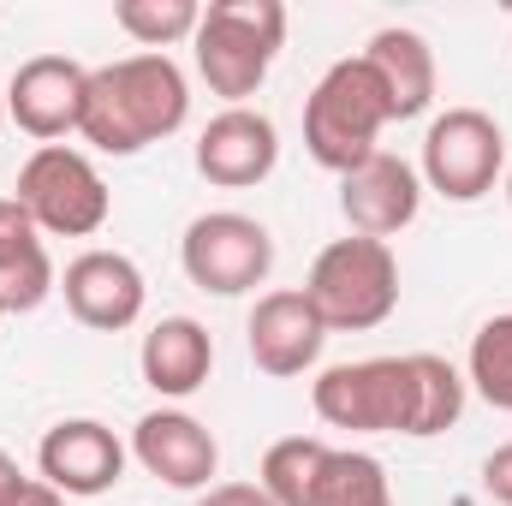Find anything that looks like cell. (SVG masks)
Listing matches in <instances>:
<instances>
[{
    "mask_svg": "<svg viewBox=\"0 0 512 506\" xmlns=\"http://www.w3.org/2000/svg\"><path fill=\"white\" fill-rule=\"evenodd\" d=\"M185 114H191L185 72L167 54H126V60L90 72L78 137L102 155H137V149L173 137L185 126Z\"/></svg>",
    "mask_w": 512,
    "mask_h": 506,
    "instance_id": "6da1fadb",
    "label": "cell"
},
{
    "mask_svg": "<svg viewBox=\"0 0 512 506\" xmlns=\"http://www.w3.org/2000/svg\"><path fill=\"white\" fill-rule=\"evenodd\" d=\"M179 262H185V280L215 292V298H239L256 292L268 274H274V233L239 215V209H209L185 227L179 239Z\"/></svg>",
    "mask_w": 512,
    "mask_h": 506,
    "instance_id": "ba28073f",
    "label": "cell"
},
{
    "mask_svg": "<svg viewBox=\"0 0 512 506\" xmlns=\"http://www.w3.org/2000/svg\"><path fill=\"white\" fill-rule=\"evenodd\" d=\"M280 161V131L256 108H221L197 131V173L221 191H251Z\"/></svg>",
    "mask_w": 512,
    "mask_h": 506,
    "instance_id": "9a60e30c",
    "label": "cell"
},
{
    "mask_svg": "<svg viewBox=\"0 0 512 506\" xmlns=\"http://www.w3.org/2000/svg\"><path fill=\"white\" fill-rule=\"evenodd\" d=\"M304 298L316 304L328 334H370L399 304V256L382 239H334L310 262Z\"/></svg>",
    "mask_w": 512,
    "mask_h": 506,
    "instance_id": "277c9868",
    "label": "cell"
},
{
    "mask_svg": "<svg viewBox=\"0 0 512 506\" xmlns=\"http://www.w3.org/2000/svg\"><path fill=\"white\" fill-rule=\"evenodd\" d=\"M137 370H143V381L161 399H191L209 381V370H215V340H209V328L197 316H161L143 334Z\"/></svg>",
    "mask_w": 512,
    "mask_h": 506,
    "instance_id": "2e32d148",
    "label": "cell"
},
{
    "mask_svg": "<svg viewBox=\"0 0 512 506\" xmlns=\"http://www.w3.org/2000/svg\"><path fill=\"white\" fill-rule=\"evenodd\" d=\"M54 262H48V245L36 233V221L24 215L18 197H0V310L24 316L36 310L48 292H54Z\"/></svg>",
    "mask_w": 512,
    "mask_h": 506,
    "instance_id": "ac0fdd59",
    "label": "cell"
},
{
    "mask_svg": "<svg viewBox=\"0 0 512 506\" xmlns=\"http://www.w3.org/2000/svg\"><path fill=\"white\" fill-rule=\"evenodd\" d=\"M328 441L316 435H286L262 453V477L256 489L274 506H316V489H322V471H328Z\"/></svg>",
    "mask_w": 512,
    "mask_h": 506,
    "instance_id": "d6986e66",
    "label": "cell"
},
{
    "mask_svg": "<svg viewBox=\"0 0 512 506\" xmlns=\"http://www.w3.org/2000/svg\"><path fill=\"white\" fill-rule=\"evenodd\" d=\"M387 126H393V108H387L382 78L370 72L364 54L334 60V66L316 78L310 102H304V149H310L316 167H328V173H340V179H346L352 167H364V161L382 149Z\"/></svg>",
    "mask_w": 512,
    "mask_h": 506,
    "instance_id": "7a4b0ae2",
    "label": "cell"
},
{
    "mask_svg": "<svg viewBox=\"0 0 512 506\" xmlns=\"http://www.w3.org/2000/svg\"><path fill=\"white\" fill-rule=\"evenodd\" d=\"M131 459H137L155 483L185 489V495L215 489V471H221V447H215L209 423H197L191 411H149V417H137V429H131Z\"/></svg>",
    "mask_w": 512,
    "mask_h": 506,
    "instance_id": "7c38bea8",
    "label": "cell"
},
{
    "mask_svg": "<svg viewBox=\"0 0 512 506\" xmlns=\"http://www.w3.org/2000/svg\"><path fill=\"white\" fill-rule=\"evenodd\" d=\"M465 417V376L435 358V352H411V441H429V435H447L453 423Z\"/></svg>",
    "mask_w": 512,
    "mask_h": 506,
    "instance_id": "ffe728a7",
    "label": "cell"
},
{
    "mask_svg": "<svg viewBox=\"0 0 512 506\" xmlns=\"http://www.w3.org/2000/svg\"><path fill=\"white\" fill-rule=\"evenodd\" d=\"M114 24L126 30L143 54H161V48L197 36L203 6H197V0H120V6H114Z\"/></svg>",
    "mask_w": 512,
    "mask_h": 506,
    "instance_id": "44dd1931",
    "label": "cell"
},
{
    "mask_svg": "<svg viewBox=\"0 0 512 506\" xmlns=\"http://www.w3.org/2000/svg\"><path fill=\"white\" fill-rule=\"evenodd\" d=\"M245 346H251V364L274 381L304 376L322 346H328V328L316 316V304L304 298V286H274L251 304V322H245Z\"/></svg>",
    "mask_w": 512,
    "mask_h": 506,
    "instance_id": "30bf717a",
    "label": "cell"
},
{
    "mask_svg": "<svg viewBox=\"0 0 512 506\" xmlns=\"http://www.w3.org/2000/svg\"><path fill=\"white\" fill-rule=\"evenodd\" d=\"M84 96H90V66H78L72 54H36L6 78V120L36 137V143H60L84 120Z\"/></svg>",
    "mask_w": 512,
    "mask_h": 506,
    "instance_id": "9c48e42d",
    "label": "cell"
},
{
    "mask_svg": "<svg viewBox=\"0 0 512 506\" xmlns=\"http://www.w3.org/2000/svg\"><path fill=\"white\" fill-rule=\"evenodd\" d=\"M507 203H512V167H507Z\"/></svg>",
    "mask_w": 512,
    "mask_h": 506,
    "instance_id": "83f0119b",
    "label": "cell"
},
{
    "mask_svg": "<svg viewBox=\"0 0 512 506\" xmlns=\"http://www.w3.org/2000/svg\"><path fill=\"white\" fill-rule=\"evenodd\" d=\"M316 506H393V483H387L382 459L334 447L328 471H322V489H316Z\"/></svg>",
    "mask_w": 512,
    "mask_h": 506,
    "instance_id": "7402d4cb",
    "label": "cell"
},
{
    "mask_svg": "<svg viewBox=\"0 0 512 506\" xmlns=\"http://www.w3.org/2000/svg\"><path fill=\"white\" fill-rule=\"evenodd\" d=\"M12 197L24 203L36 233H54V239H90L114 215L108 179L96 173V161L84 149H66V143H42L18 167V191Z\"/></svg>",
    "mask_w": 512,
    "mask_h": 506,
    "instance_id": "5b68a950",
    "label": "cell"
},
{
    "mask_svg": "<svg viewBox=\"0 0 512 506\" xmlns=\"http://www.w3.org/2000/svg\"><path fill=\"white\" fill-rule=\"evenodd\" d=\"M364 60H370V72L382 78L393 120H417V114H429V102H435V48H429L417 30H405V24H382V30L370 36Z\"/></svg>",
    "mask_w": 512,
    "mask_h": 506,
    "instance_id": "e0dca14e",
    "label": "cell"
},
{
    "mask_svg": "<svg viewBox=\"0 0 512 506\" xmlns=\"http://www.w3.org/2000/svg\"><path fill=\"white\" fill-rule=\"evenodd\" d=\"M0 316H6V310H0Z\"/></svg>",
    "mask_w": 512,
    "mask_h": 506,
    "instance_id": "f546056e",
    "label": "cell"
},
{
    "mask_svg": "<svg viewBox=\"0 0 512 506\" xmlns=\"http://www.w3.org/2000/svg\"><path fill=\"white\" fill-rule=\"evenodd\" d=\"M36 471H42V483H54L72 501H96L126 477V441L96 417H66L42 435Z\"/></svg>",
    "mask_w": 512,
    "mask_h": 506,
    "instance_id": "8fae6325",
    "label": "cell"
},
{
    "mask_svg": "<svg viewBox=\"0 0 512 506\" xmlns=\"http://www.w3.org/2000/svg\"><path fill=\"white\" fill-rule=\"evenodd\" d=\"M6 506H66V495H60L54 483H42V477H24V483H18V495H12Z\"/></svg>",
    "mask_w": 512,
    "mask_h": 506,
    "instance_id": "484cf974",
    "label": "cell"
},
{
    "mask_svg": "<svg viewBox=\"0 0 512 506\" xmlns=\"http://www.w3.org/2000/svg\"><path fill=\"white\" fill-rule=\"evenodd\" d=\"M60 292H66V310L96 328V334H126L131 322L143 316V268L131 262L126 251H84L66 262L60 274Z\"/></svg>",
    "mask_w": 512,
    "mask_h": 506,
    "instance_id": "5bb4252c",
    "label": "cell"
},
{
    "mask_svg": "<svg viewBox=\"0 0 512 506\" xmlns=\"http://www.w3.org/2000/svg\"><path fill=\"white\" fill-rule=\"evenodd\" d=\"M18 483H24V471H18V459H12V453L0 447V506L18 495Z\"/></svg>",
    "mask_w": 512,
    "mask_h": 506,
    "instance_id": "4316f807",
    "label": "cell"
},
{
    "mask_svg": "<svg viewBox=\"0 0 512 506\" xmlns=\"http://www.w3.org/2000/svg\"><path fill=\"white\" fill-rule=\"evenodd\" d=\"M197 506H274L256 483H215V489H203Z\"/></svg>",
    "mask_w": 512,
    "mask_h": 506,
    "instance_id": "d4e9b609",
    "label": "cell"
},
{
    "mask_svg": "<svg viewBox=\"0 0 512 506\" xmlns=\"http://www.w3.org/2000/svg\"><path fill=\"white\" fill-rule=\"evenodd\" d=\"M483 489H489V501L512 506V441H507V447H495V453L483 459Z\"/></svg>",
    "mask_w": 512,
    "mask_h": 506,
    "instance_id": "cb8c5ba5",
    "label": "cell"
},
{
    "mask_svg": "<svg viewBox=\"0 0 512 506\" xmlns=\"http://www.w3.org/2000/svg\"><path fill=\"white\" fill-rule=\"evenodd\" d=\"M280 42H286V6L280 0H209L203 24L191 36V54H197L203 84L227 108H245L262 90Z\"/></svg>",
    "mask_w": 512,
    "mask_h": 506,
    "instance_id": "3957f363",
    "label": "cell"
},
{
    "mask_svg": "<svg viewBox=\"0 0 512 506\" xmlns=\"http://www.w3.org/2000/svg\"><path fill=\"white\" fill-rule=\"evenodd\" d=\"M507 173V131L483 108H447L423 131V185L447 203H483Z\"/></svg>",
    "mask_w": 512,
    "mask_h": 506,
    "instance_id": "8992f818",
    "label": "cell"
},
{
    "mask_svg": "<svg viewBox=\"0 0 512 506\" xmlns=\"http://www.w3.org/2000/svg\"><path fill=\"white\" fill-rule=\"evenodd\" d=\"M0 131H6V102H0Z\"/></svg>",
    "mask_w": 512,
    "mask_h": 506,
    "instance_id": "f1b7e54d",
    "label": "cell"
},
{
    "mask_svg": "<svg viewBox=\"0 0 512 506\" xmlns=\"http://www.w3.org/2000/svg\"><path fill=\"white\" fill-rule=\"evenodd\" d=\"M465 376H471V387H477L495 411H512V310L507 316H489V322L471 334Z\"/></svg>",
    "mask_w": 512,
    "mask_h": 506,
    "instance_id": "603a6c76",
    "label": "cell"
},
{
    "mask_svg": "<svg viewBox=\"0 0 512 506\" xmlns=\"http://www.w3.org/2000/svg\"><path fill=\"white\" fill-rule=\"evenodd\" d=\"M310 405L328 429L352 435H405L411 429V352L334 364L310 387Z\"/></svg>",
    "mask_w": 512,
    "mask_h": 506,
    "instance_id": "52a82bcc",
    "label": "cell"
},
{
    "mask_svg": "<svg viewBox=\"0 0 512 506\" xmlns=\"http://www.w3.org/2000/svg\"><path fill=\"white\" fill-rule=\"evenodd\" d=\"M417 209H423V173L411 161L387 155V149H376L364 167H352L340 179V215L352 221L358 239H382L387 245L393 233H405L417 221Z\"/></svg>",
    "mask_w": 512,
    "mask_h": 506,
    "instance_id": "4fadbf2b",
    "label": "cell"
}]
</instances>
